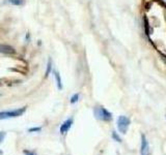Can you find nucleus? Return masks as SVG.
Here are the masks:
<instances>
[{"mask_svg": "<svg viewBox=\"0 0 166 155\" xmlns=\"http://www.w3.org/2000/svg\"><path fill=\"white\" fill-rule=\"evenodd\" d=\"M4 136H5V132H3V131L0 132V144H1L2 142H3Z\"/></svg>", "mask_w": 166, "mask_h": 155, "instance_id": "13", "label": "nucleus"}, {"mask_svg": "<svg viewBox=\"0 0 166 155\" xmlns=\"http://www.w3.org/2000/svg\"><path fill=\"white\" fill-rule=\"evenodd\" d=\"M130 124H131V120H130V118H128L126 116H120L117 118V121H116V125H117L118 130H120V132H122L124 134L127 133Z\"/></svg>", "mask_w": 166, "mask_h": 155, "instance_id": "3", "label": "nucleus"}, {"mask_svg": "<svg viewBox=\"0 0 166 155\" xmlns=\"http://www.w3.org/2000/svg\"><path fill=\"white\" fill-rule=\"evenodd\" d=\"M141 155H150V144L149 141L147 140L145 136H141V149H140Z\"/></svg>", "mask_w": 166, "mask_h": 155, "instance_id": "4", "label": "nucleus"}, {"mask_svg": "<svg viewBox=\"0 0 166 155\" xmlns=\"http://www.w3.org/2000/svg\"><path fill=\"white\" fill-rule=\"evenodd\" d=\"M2 154V151H1V150H0V155H1Z\"/></svg>", "mask_w": 166, "mask_h": 155, "instance_id": "16", "label": "nucleus"}, {"mask_svg": "<svg viewBox=\"0 0 166 155\" xmlns=\"http://www.w3.org/2000/svg\"><path fill=\"white\" fill-rule=\"evenodd\" d=\"M26 111V108L23 107L21 109H16L13 111H2L0 112V120H4V119H10V118H16V117L22 116Z\"/></svg>", "mask_w": 166, "mask_h": 155, "instance_id": "2", "label": "nucleus"}, {"mask_svg": "<svg viewBox=\"0 0 166 155\" xmlns=\"http://www.w3.org/2000/svg\"><path fill=\"white\" fill-rule=\"evenodd\" d=\"M72 125H73V119H72V118L67 119V120L64 121V122L62 123L61 125H60V128H59L60 133H61V134H66L67 132L70 130V128L72 127Z\"/></svg>", "mask_w": 166, "mask_h": 155, "instance_id": "5", "label": "nucleus"}, {"mask_svg": "<svg viewBox=\"0 0 166 155\" xmlns=\"http://www.w3.org/2000/svg\"><path fill=\"white\" fill-rule=\"evenodd\" d=\"M54 77L56 80V84H57V88L59 90L62 89V82H61V78H60V75L57 73V71H54Z\"/></svg>", "mask_w": 166, "mask_h": 155, "instance_id": "7", "label": "nucleus"}, {"mask_svg": "<svg viewBox=\"0 0 166 155\" xmlns=\"http://www.w3.org/2000/svg\"><path fill=\"white\" fill-rule=\"evenodd\" d=\"M78 99H79V94H78V93H75V94H74V95L71 97V100H70V102H71V103H76V102H78Z\"/></svg>", "mask_w": 166, "mask_h": 155, "instance_id": "11", "label": "nucleus"}, {"mask_svg": "<svg viewBox=\"0 0 166 155\" xmlns=\"http://www.w3.org/2000/svg\"><path fill=\"white\" fill-rule=\"evenodd\" d=\"M111 136H112V139H113V141H115V142H117V143L122 142V138H120V134H118L116 131H112Z\"/></svg>", "mask_w": 166, "mask_h": 155, "instance_id": "9", "label": "nucleus"}, {"mask_svg": "<svg viewBox=\"0 0 166 155\" xmlns=\"http://www.w3.org/2000/svg\"><path fill=\"white\" fill-rule=\"evenodd\" d=\"M93 114H95V117L98 120H101V121H111L112 120V114L108 111V110H106L103 107L95 108Z\"/></svg>", "mask_w": 166, "mask_h": 155, "instance_id": "1", "label": "nucleus"}, {"mask_svg": "<svg viewBox=\"0 0 166 155\" xmlns=\"http://www.w3.org/2000/svg\"><path fill=\"white\" fill-rule=\"evenodd\" d=\"M25 155H37L33 151H24Z\"/></svg>", "mask_w": 166, "mask_h": 155, "instance_id": "14", "label": "nucleus"}, {"mask_svg": "<svg viewBox=\"0 0 166 155\" xmlns=\"http://www.w3.org/2000/svg\"><path fill=\"white\" fill-rule=\"evenodd\" d=\"M51 70H52V62H51V60H49L48 61V64H47V69H46V77H48L49 75H50Z\"/></svg>", "mask_w": 166, "mask_h": 155, "instance_id": "10", "label": "nucleus"}, {"mask_svg": "<svg viewBox=\"0 0 166 155\" xmlns=\"http://www.w3.org/2000/svg\"><path fill=\"white\" fill-rule=\"evenodd\" d=\"M42 130V127H31L28 129L29 132H40Z\"/></svg>", "mask_w": 166, "mask_h": 155, "instance_id": "12", "label": "nucleus"}, {"mask_svg": "<svg viewBox=\"0 0 166 155\" xmlns=\"http://www.w3.org/2000/svg\"><path fill=\"white\" fill-rule=\"evenodd\" d=\"M161 56H162V59L166 62V56H165V55H163V54H162V55H161Z\"/></svg>", "mask_w": 166, "mask_h": 155, "instance_id": "15", "label": "nucleus"}, {"mask_svg": "<svg viewBox=\"0 0 166 155\" xmlns=\"http://www.w3.org/2000/svg\"><path fill=\"white\" fill-rule=\"evenodd\" d=\"M0 53L2 54H7V55H13L16 53V50L13 47L8 46V44H0Z\"/></svg>", "mask_w": 166, "mask_h": 155, "instance_id": "6", "label": "nucleus"}, {"mask_svg": "<svg viewBox=\"0 0 166 155\" xmlns=\"http://www.w3.org/2000/svg\"><path fill=\"white\" fill-rule=\"evenodd\" d=\"M8 2L10 4H13V5H17V6H21L25 3L24 0H8Z\"/></svg>", "mask_w": 166, "mask_h": 155, "instance_id": "8", "label": "nucleus"}, {"mask_svg": "<svg viewBox=\"0 0 166 155\" xmlns=\"http://www.w3.org/2000/svg\"><path fill=\"white\" fill-rule=\"evenodd\" d=\"M0 96H1V94H0Z\"/></svg>", "mask_w": 166, "mask_h": 155, "instance_id": "17", "label": "nucleus"}]
</instances>
